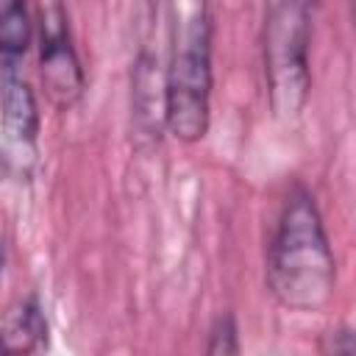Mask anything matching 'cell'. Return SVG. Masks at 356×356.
Masks as SVG:
<instances>
[{
	"label": "cell",
	"instance_id": "9",
	"mask_svg": "<svg viewBox=\"0 0 356 356\" xmlns=\"http://www.w3.org/2000/svg\"><path fill=\"white\" fill-rule=\"evenodd\" d=\"M328 353H356V334L353 331H337L328 334V342L323 345Z\"/></svg>",
	"mask_w": 356,
	"mask_h": 356
},
{
	"label": "cell",
	"instance_id": "5",
	"mask_svg": "<svg viewBox=\"0 0 356 356\" xmlns=\"http://www.w3.org/2000/svg\"><path fill=\"white\" fill-rule=\"evenodd\" d=\"M3 161L14 175H28L36 159L39 108L31 86L17 75L3 70Z\"/></svg>",
	"mask_w": 356,
	"mask_h": 356
},
{
	"label": "cell",
	"instance_id": "4",
	"mask_svg": "<svg viewBox=\"0 0 356 356\" xmlns=\"http://www.w3.org/2000/svg\"><path fill=\"white\" fill-rule=\"evenodd\" d=\"M39 72L47 97L58 108H70L83 92V72L81 61L72 50L64 11L58 3H50L42 11V47H39Z\"/></svg>",
	"mask_w": 356,
	"mask_h": 356
},
{
	"label": "cell",
	"instance_id": "7",
	"mask_svg": "<svg viewBox=\"0 0 356 356\" xmlns=\"http://www.w3.org/2000/svg\"><path fill=\"white\" fill-rule=\"evenodd\" d=\"M31 42V19L25 0H6L0 14V64L6 72H17Z\"/></svg>",
	"mask_w": 356,
	"mask_h": 356
},
{
	"label": "cell",
	"instance_id": "1",
	"mask_svg": "<svg viewBox=\"0 0 356 356\" xmlns=\"http://www.w3.org/2000/svg\"><path fill=\"white\" fill-rule=\"evenodd\" d=\"M337 281L334 253L323 220L306 192H295L278 217L267 253V284L295 312H317L328 303Z\"/></svg>",
	"mask_w": 356,
	"mask_h": 356
},
{
	"label": "cell",
	"instance_id": "6",
	"mask_svg": "<svg viewBox=\"0 0 356 356\" xmlns=\"http://www.w3.org/2000/svg\"><path fill=\"white\" fill-rule=\"evenodd\" d=\"M47 339V320L36 298H19L3 317V345L6 353H31Z\"/></svg>",
	"mask_w": 356,
	"mask_h": 356
},
{
	"label": "cell",
	"instance_id": "8",
	"mask_svg": "<svg viewBox=\"0 0 356 356\" xmlns=\"http://www.w3.org/2000/svg\"><path fill=\"white\" fill-rule=\"evenodd\" d=\"M239 342H236V325L231 317H220L211 328V342H209V353H236Z\"/></svg>",
	"mask_w": 356,
	"mask_h": 356
},
{
	"label": "cell",
	"instance_id": "10",
	"mask_svg": "<svg viewBox=\"0 0 356 356\" xmlns=\"http://www.w3.org/2000/svg\"><path fill=\"white\" fill-rule=\"evenodd\" d=\"M353 8H356V0H353Z\"/></svg>",
	"mask_w": 356,
	"mask_h": 356
},
{
	"label": "cell",
	"instance_id": "3",
	"mask_svg": "<svg viewBox=\"0 0 356 356\" xmlns=\"http://www.w3.org/2000/svg\"><path fill=\"white\" fill-rule=\"evenodd\" d=\"M309 0H281L264 31V72L273 111L284 120L298 117L309 97Z\"/></svg>",
	"mask_w": 356,
	"mask_h": 356
},
{
	"label": "cell",
	"instance_id": "2",
	"mask_svg": "<svg viewBox=\"0 0 356 356\" xmlns=\"http://www.w3.org/2000/svg\"><path fill=\"white\" fill-rule=\"evenodd\" d=\"M211 97V31L206 14H195L175 47L164 81V122L181 142H197L209 131Z\"/></svg>",
	"mask_w": 356,
	"mask_h": 356
}]
</instances>
